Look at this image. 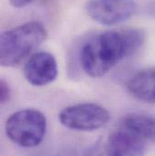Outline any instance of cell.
<instances>
[{"label":"cell","mask_w":155,"mask_h":156,"mask_svg":"<svg viewBox=\"0 0 155 156\" xmlns=\"http://www.w3.org/2000/svg\"><path fill=\"white\" fill-rule=\"evenodd\" d=\"M146 34L140 28L111 30L91 37L79 49V62L91 77H101L143 44Z\"/></svg>","instance_id":"cell-1"},{"label":"cell","mask_w":155,"mask_h":156,"mask_svg":"<svg viewBox=\"0 0 155 156\" xmlns=\"http://www.w3.org/2000/svg\"><path fill=\"white\" fill-rule=\"evenodd\" d=\"M46 37V28L38 21H29L0 33V66L20 65L33 55Z\"/></svg>","instance_id":"cell-2"},{"label":"cell","mask_w":155,"mask_h":156,"mask_svg":"<svg viewBox=\"0 0 155 156\" xmlns=\"http://www.w3.org/2000/svg\"><path fill=\"white\" fill-rule=\"evenodd\" d=\"M44 115L37 109H23L12 114L5 124L7 137L16 144L32 148L39 145L46 133Z\"/></svg>","instance_id":"cell-3"},{"label":"cell","mask_w":155,"mask_h":156,"mask_svg":"<svg viewBox=\"0 0 155 156\" xmlns=\"http://www.w3.org/2000/svg\"><path fill=\"white\" fill-rule=\"evenodd\" d=\"M58 119L70 130L91 132L104 127L110 120V113L98 104L83 103L65 107L59 113Z\"/></svg>","instance_id":"cell-4"},{"label":"cell","mask_w":155,"mask_h":156,"mask_svg":"<svg viewBox=\"0 0 155 156\" xmlns=\"http://www.w3.org/2000/svg\"><path fill=\"white\" fill-rule=\"evenodd\" d=\"M88 16L104 26H115L133 16L138 5L134 0H88Z\"/></svg>","instance_id":"cell-5"},{"label":"cell","mask_w":155,"mask_h":156,"mask_svg":"<svg viewBox=\"0 0 155 156\" xmlns=\"http://www.w3.org/2000/svg\"><path fill=\"white\" fill-rule=\"evenodd\" d=\"M148 143L143 135L120 122L108 137L105 156H143Z\"/></svg>","instance_id":"cell-6"},{"label":"cell","mask_w":155,"mask_h":156,"mask_svg":"<svg viewBox=\"0 0 155 156\" xmlns=\"http://www.w3.org/2000/svg\"><path fill=\"white\" fill-rule=\"evenodd\" d=\"M24 75L26 81L34 86L47 85L57 77V62L55 56L48 52L35 53L26 61Z\"/></svg>","instance_id":"cell-7"},{"label":"cell","mask_w":155,"mask_h":156,"mask_svg":"<svg viewBox=\"0 0 155 156\" xmlns=\"http://www.w3.org/2000/svg\"><path fill=\"white\" fill-rule=\"evenodd\" d=\"M155 71L153 67H148L136 72L127 82V90L139 101L153 104Z\"/></svg>","instance_id":"cell-8"},{"label":"cell","mask_w":155,"mask_h":156,"mask_svg":"<svg viewBox=\"0 0 155 156\" xmlns=\"http://www.w3.org/2000/svg\"><path fill=\"white\" fill-rule=\"evenodd\" d=\"M121 122L138 132L151 143L154 141V119L153 117L140 114H132L123 117Z\"/></svg>","instance_id":"cell-9"},{"label":"cell","mask_w":155,"mask_h":156,"mask_svg":"<svg viewBox=\"0 0 155 156\" xmlns=\"http://www.w3.org/2000/svg\"><path fill=\"white\" fill-rule=\"evenodd\" d=\"M104 154V147L101 142H96L93 144L75 153L71 156H103Z\"/></svg>","instance_id":"cell-10"},{"label":"cell","mask_w":155,"mask_h":156,"mask_svg":"<svg viewBox=\"0 0 155 156\" xmlns=\"http://www.w3.org/2000/svg\"><path fill=\"white\" fill-rule=\"evenodd\" d=\"M11 96V89L8 83L0 78V105H4L10 100Z\"/></svg>","instance_id":"cell-11"},{"label":"cell","mask_w":155,"mask_h":156,"mask_svg":"<svg viewBox=\"0 0 155 156\" xmlns=\"http://www.w3.org/2000/svg\"><path fill=\"white\" fill-rule=\"evenodd\" d=\"M9 3L16 8H23L29 5L33 0H8Z\"/></svg>","instance_id":"cell-12"}]
</instances>
